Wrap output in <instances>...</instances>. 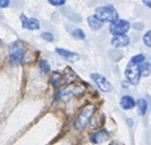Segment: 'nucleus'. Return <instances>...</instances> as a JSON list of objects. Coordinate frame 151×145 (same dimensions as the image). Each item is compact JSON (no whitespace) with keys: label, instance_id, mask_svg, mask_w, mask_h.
Segmentation results:
<instances>
[{"label":"nucleus","instance_id":"1","mask_svg":"<svg viewBox=\"0 0 151 145\" xmlns=\"http://www.w3.org/2000/svg\"><path fill=\"white\" fill-rule=\"evenodd\" d=\"M95 17L101 22H113L118 20V14L116 9L112 5H105V6L97 7L95 11Z\"/></svg>","mask_w":151,"mask_h":145},{"label":"nucleus","instance_id":"2","mask_svg":"<svg viewBox=\"0 0 151 145\" xmlns=\"http://www.w3.org/2000/svg\"><path fill=\"white\" fill-rule=\"evenodd\" d=\"M85 89L86 88L83 84H70L59 89L55 99L59 100L65 97H70V95H81L84 93Z\"/></svg>","mask_w":151,"mask_h":145},{"label":"nucleus","instance_id":"3","mask_svg":"<svg viewBox=\"0 0 151 145\" xmlns=\"http://www.w3.org/2000/svg\"><path fill=\"white\" fill-rule=\"evenodd\" d=\"M24 54V47L19 40L14 42L11 45V49H9V58H11V62L14 65H18L20 61L23 58Z\"/></svg>","mask_w":151,"mask_h":145},{"label":"nucleus","instance_id":"4","mask_svg":"<svg viewBox=\"0 0 151 145\" xmlns=\"http://www.w3.org/2000/svg\"><path fill=\"white\" fill-rule=\"evenodd\" d=\"M125 76L132 85H137L140 81L141 73L138 64L130 61L125 69Z\"/></svg>","mask_w":151,"mask_h":145},{"label":"nucleus","instance_id":"5","mask_svg":"<svg viewBox=\"0 0 151 145\" xmlns=\"http://www.w3.org/2000/svg\"><path fill=\"white\" fill-rule=\"evenodd\" d=\"M129 27H130V25L127 21L118 19L117 21L111 23V25H110V31L115 36L124 35V34L128 31Z\"/></svg>","mask_w":151,"mask_h":145},{"label":"nucleus","instance_id":"6","mask_svg":"<svg viewBox=\"0 0 151 145\" xmlns=\"http://www.w3.org/2000/svg\"><path fill=\"white\" fill-rule=\"evenodd\" d=\"M95 111V108L93 106H88L84 108L83 111L79 114L78 118L76 120V128H83L87 124V122L90 120L93 112Z\"/></svg>","mask_w":151,"mask_h":145},{"label":"nucleus","instance_id":"7","mask_svg":"<svg viewBox=\"0 0 151 145\" xmlns=\"http://www.w3.org/2000/svg\"><path fill=\"white\" fill-rule=\"evenodd\" d=\"M91 79L95 82V84L99 86V88L104 92H110L112 90V85L104 76L99 74H92Z\"/></svg>","mask_w":151,"mask_h":145},{"label":"nucleus","instance_id":"8","mask_svg":"<svg viewBox=\"0 0 151 145\" xmlns=\"http://www.w3.org/2000/svg\"><path fill=\"white\" fill-rule=\"evenodd\" d=\"M20 20H21L23 27L26 28V29L36 30L40 28V22L36 19H34V18H28L25 15H21Z\"/></svg>","mask_w":151,"mask_h":145},{"label":"nucleus","instance_id":"9","mask_svg":"<svg viewBox=\"0 0 151 145\" xmlns=\"http://www.w3.org/2000/svg\"><path fill=\"white\" fill-rule=\"evenodd\" d=\"M55 51H56L57 54L64 57L66 60L70 61V62H75V61H77L78 59H80V55H79L78 53L71 52V51L65 50V49H62V48H56Z\"/></svg>","mask_w":151,"mask_h":145},{"label":"nucleus","instance_id":"10","mask_svg":"<svg viewBox=\"0 0 151 145\" xmlns=\"http://www.w3.org/2000/svg\"><path fill=\"white\" fill-rule=\"evenodd\" d=\"M109 133H108L107 130H101L99 132L94 133V134L91 135L90 140L92 141L93 143L97 144V143H103L105 142L107 139H109Z\"/></svg>","mask_w":151,"mask_h":145},{"label":"nucleus","instance_id":"11","mask_svg":"<svg viewBox=\"0 0 151 145\" xmlns=\"http://www.w3.org/2000/svg\"><path fill=\"white\" fill-rule=\"evenodd\" d=\"M129 44V38L127 35H119V36H114L112 40V45L117 48H123L126 47Z\"/></svg>","mask_w":151,"mask_h":145},{"label":"nucleus","instance_id":"12","mask_svg":"<svg viewBox=\"0 0 151 145\" xmlns=\"http://www.w3.org/2000/svg\"><path fill=\"white\" fill-rule=\"evenodd\" d=\"M120 105L124 110H130L136 106V102L130 95H124L120 101Z\"/></svg>","mask_w":151,"mask_h":145},{"label":"nucleus","instance_id":"13","mask_svg":"<svg viewBox=\"0 0 151 145\" xmlns=\"http://www.w3.org/2000/svg\"><path fill=\"white\" fill-rule=\"evenodd\" d=\"M87 21H88V24L90 25V27L94 30L101 29V28L103 27V22L99 19H97L95 16H90V17L87 19Z\"/></svg>","mask_w":151,"mask_h":145},{"label":"nucleus","instance_id":"14","mask_svg":"<svg viewBox=\"0 0 151 145\" xmlns=\"http://www.w3.org/2000/svg\"><path fill=\"white\" fill-rule=\"evenodd\" d=\"M137 106H138L139 114L144 116L147 112V109H148V104H147V102L145 101L144 99H140L138 102H137Z\"/></svg>","mask_w":151,"mask_h":145},{"label":"nucleus","instance_id":"15","mask_svg":"<svg viewBox=\"0 0 151 145\" xmlns=\"http://www.w3.org/2000/svg\"><path fill=\"white\" fill-rule=\"evenodd\" d=\"M140 67V73H141V76H149L151 73V64L147 61H144L143 63H141L139 65Z\"/></svg>","mask_w":151,"mask_h":145},{"label":"nucleus","instance_id":"16","mask_svg":"<svg viewBox=\"0 0 151 145\" xmlns=\"http://www.w3.org/2000/svg\"><path fill=\"white\" fill-rule=\"evenodd\" d=\"M40 71H42V73H45V74L49 73L51 69L50 64H49V62L46 59H42V60L40 61Z\"/></svg>","mask_w":151,"mask_h":145},{"label":"nucleus","instance_id":"17","mask_svg":"<svg viewBox=\"0 0 151 145\" xmlns=\"http://www.w3.org/2000/svg\"><path fill=\"white\" fill-rule=\"evenodd\" d=\"M73 36L76 38H78V40H84L86 38V34H85V32L82 29L78 28V29H75L73 31Z\"/></svg>","mask_w":151,"mask_h":145},{"label":"nucleus","instance_id":"18","mask_svg":"<svg viewBox=\"0 0 151 145\" xmlns=\"http://www.w3.org/2000/svg\"><path fill=\"white\" fill-rule=\"evenodd\" d=\"M143 42L147 47L151 48V30H149V31H147L145 33L144 38H143Z\"/></svg>","mask_w":151,"mask_h":145},{"label":"nucleus","instance_id":"19","mask_svg":"<svg viewBox=\"0 0 151 145\" xmlns=\"http://www.w3.org/2000/svg\"><path fill=\"white\" fill-rule=\"evenodd\" d=\"M144 59H145V56L143 54H138L136 56H134L132 58V62L136 63V64H139V63H143L144 62Z\"/></svg>","mask_w":151,"mask_h":145},{"label":"nucleus","instance_id":"20","mask_svg":"<svg viewBox=\"0 0 151 145\" xmlns=\"http://www.w3.org/2000/svg\"><path fill=\"white\" fill-rule=\"evenodd\" d=\"M60 81H61V75L60 74H57V73L53 74L52 78H51V82H52L53 85H58L59 83H60Z\"/></svg>","mask_w":151,"mask_h":145},{"label":"nucleus","instance_id":"21","mask_svg":"<svg viewBox=\"0 0 151 145\" xmlns=\"http://www.w3.org/2000/svg\"><path fill=\"white\" fill-rule=\"evenodd\" d=\"M42 38H44L45 40L49 43H52L54 40V35H53L51 32H42Z\"/></svg>","mask_w":151,"mask_h":145},{"label":"nucleus","instance_id":"22","mask_svg":"<svg viewBox=\"0 0 151 145\" xmlns=\"http://www.w3.org/2000/svg\"><path fill=\"white\" fill-rule=\"evenodd\" d=\"M49 2L52 5H55V6H60V5H63L65 3L64 0H50Z\"/></svg>","mask_w":151,"mask_h":145},{"label":"nucleus","instance_id":"23","mask_svg":"<svg viewBox=\"0 0 151 145\" xmlns=\"http://www.w3.org/2000/svg\"><path fill=\"white\" fill-rule=\"evenodd\" d=\"M9 5V1L6 0H0V7H7Z\"/></svg>","mask_w":151,"mask_h":145},{"label":"nucleus","instance_id":"24","mask_svg":"<svg viewBox=\"0 0 151 145\" xmlns=\"http://www.w3.org/2000/svg\"><path fill=\"white\" fill-rule=\"evenodd\" d=\"M145 4L151 9V1H150V0H147V1H145Z\"/></svg>","mask_w":151,"mask_h":145},{"label":"nucleus","instance_id":"25","mask_svg":"<svg viewBox=\"0 0 151 145\" xmlns=\"http://www.w3.org/2000/svg\"><path fill=\"white\" fill-rule=\"evenodd\" d=\"M110 145H115V144H110Z\"/></svg>","mask_w":151,"mask_h":145}]
</instances>
